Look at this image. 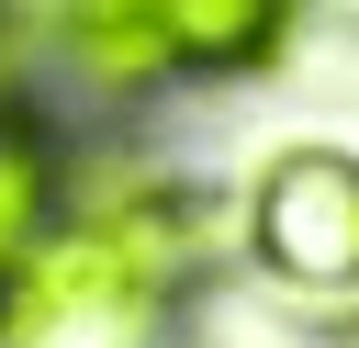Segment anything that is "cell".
<instances>
[{"label":"cell","mask_w":359,"mask_h":348,"mask_svg":"<svg viewBox=\"0 0 359 348\" xmlns=\"http://www.w3.org/2000/svg\"><path fill=\"white\" fill-rule=\"evenodd\" d=\"M191 269H202V191L157 180L135 157H101V168L67 157L56 225L0 281V337H34V348L135 337V326H157L191 292Z\"/></svg>","instance_id":"obj_1"},{"label":"cell","mask_w":359,"mask_h":348,"mask_svg":"<svg viewBox=\"0 0 359 348\" xmlns=\"http://www.w3.org/2000/svg\"><path fill=\"white\" fill-rule=\"evenodd\" d=\"M247 247L292 292H359V157L348 146H280L247 180Z\"/></svg>","instance_id":"obj_2"},{"label":"cell","mask_w":359,"mask_h":348,"mask_svg":"<svg viewBox=\"0 0 359 348\" xmlns=\"http://www.w3.org/2000/svg\"><path fill=\"white\" fill-rule=\"evenodd\" d=\"M56 202H67V135L45 123V101L0 90V281L34 258V236L56 225Z\"/></svg>","instance_id":"obj_3"}]
</instances>
